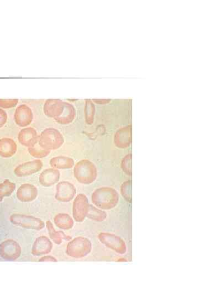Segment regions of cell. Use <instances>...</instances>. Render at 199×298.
Wrapping results in <instances>:
<instances>
[{
    "mask_svg": "<svg viewBox=\"0 0 199 298\" xmlns=\"http://www.w3.org/2000/svg\"><path fill=\"white\" fill-rule=\"evenodd\" d=\"M50 165L56 169H69L75 165L74 160L67 157H57L50 160Z\"/></svg>",
    "mask_w": 199,
    "mask_h": 298,
    "instance_id": "obj_20",
    "label": "cell"
},
{
    "mask_svg": "<svg viewBox=\"0 0 199 298\" xmlns=\"http://www.w3.org/2000/svg\"><path fill=\"white\" fill-rule=\"evenodd\" d=\"M8 120V115L6 112L0 109V128H2L7 123Z\"/></svg>",
    "mask_w": 199,
    "mask_h": 298,
    "instance_id": "obj_30",
    "label": "cell"
},
{
    "mask_svg": "<svg viewBox=\"0 0 199 298\" xmlns=\"http://www.w3.org/2000/svg\"><path fill=\"white\" fill-rule=\"evenodd\" d=\"M107 212L94 206L89 205L88 211H87L86 217L89 219L97 222L104 221L107 218Z\"/></svg>",
    "mask_w": 199,
    "mask_h": 298,
    "instance_id": "obj_22",
    "label": "cell"
},
{
    "mask_svg": "<svg viewBox=\"0 0 199 298\" xmlns=\"http://www.w3.org/2000/svg\"><path fill=\"white\" fill-rule=\"evenodd\" d=\"M38 144L47 151H55L61 147L64 142L63 135L54 128L44 130L39 136Z\"/></svg>",
    "mask_w": 199,
    "mask_h": 298,
    "instance_id": "obj_4",
    "label": "cell"
},
{
    "mask_svg": "<svg viewBox=\"0 0 199 298\" xmlns=\"http://www.w3.org/2000/svg\"><path fill=\"white\" fill-rule=\"evenodd\" d=\"M10 222L20 227L34 230H41L45 227L43 220L33 216L21 214H14L10 217Z\"/></svg>",
    "mask_w": 199,
    "mask_h": 298,
    "instance_id": "obj_5",
    "label": "cell"
},
{
    "mask_svg": "<svg viewBox=\"0 0 199 298\" xmlns=\"http://www.w3.org/2000/svg\"><path fill=\"white\" fill-rule=\"evenodd\" d=\"M43 166L42 161L39 159L34 160L17 166L14 173L16 176L19 177L30 176L40 171Z\"/></svg>",
    "mask_w": 199,
    "mask_h": 298,
    "instance_id": "obj_10",
    "label": "cell"
},
{
    "mask_svg": "<svg viewBox=\"0 0 199 298\" xmlns=\"http://www.w3.org/2000/svg\"><path fill=\"white\" fill-rule=\"evenodd\" d=\"M22 254L20 244L13 239H8L0 243V256L5 260L14 261Z\"/></svg>",
    "mask_w": 199,
    "mask_h": 298,
    "instance_id": "obj_7",
    "label": "cell"
},
{
    "mask_svg": "<svg viewBox=\"0 0 199 298\" xmlns=\"http://www.w3.org/2000/svg\"><path fill=\"white\" fill-rule=\"evenodd\" d=\"M53 249V243L49 238L45 236L37 237L34 242L31 253L34 256H40L49 254Z\"/></svg>",
    "mask_w": 199,
    "mask_h": 298,
    "instance_id": "obj_13",
    "label": "cell"
},
{
    "mask_svg": "<svg viewBox=\"0 0 199 298\" xmlns=\"http://www.w3.org/2000/svg\"><path fill=\"white\" fill-rule=\"evenodd\" d=\"M98 238L104 245L121 255L127 252L126 244L121 237L109 232H101L98 235Z\"/></svg>",
    "mask_w": 199,
    "mask_h": 298,
    "instance_id": "obj_6",
    "label": "cell"
},
{
    "mask_svg": "<svg viewBox=\"0 0 199 298\" xmlns=\"http://www.w3.org/2000/svg\"><path fill=\"white\" fill-rule=\"evenodd\" d=\"M16 123L21 127H26L30 125L33 121L32 110L26 105H22L17 107L15 113Z\"/></svg>",
    "mask_w": 199,
    "mask_h": 298,
    "instance_id": "obj_12",
    "label": "cell"
},
{
    "mask_svg": "<svg viewBox=\"0 0 199 298\" xmlns=\"http://www.w3.org/2000/svg\"><path fill=\"white\" fill-rule=\"evenodd\" d=\"M16 187V184L9 180H5L2 183H0V202H2L4 198L13 194Z\"/></svg>",
    "mask_w": 199,
    "mask_h": 298,
    "instance_id": "obj_24",
    "label": "cell"
},
{
    "mask_svg": "<svg viewBox=\"0 0 199 298\" xmlns=\"http://www.w3.org/2000/svg\"><path fill=\"white\" fill-rule=\"evenodd\" d=\"M95 108L90 100H86L85 102V121L87 124L91 125L94 120Z\"/></svg>",
    "mask_w": 199,
    "mask_h": 298,
    "instance_id": "obj_26",
    "label": "cell"
},
{
    "mask_svg": "<svg viewBox=\"0 0 199 298\" xmlns=\"http://www.w3.org/2000/svg\"><path fill=\"white\" fill-rule=\"evenodd\" d=\"M88 199L84 194L76 196L73 204V216L76 222H83L86 217L89 206Z\"/></svg>",
    "mask_w": 199,
    "mask_h": 298,
    "instance_id": "obj_8",
    "label": "cell"
},
{
    "mask_svg": "<svg viewBox=\"0 0 199 298\" xmlns=\"http://www.w3.org/2000/svg\"><path fill=\"white\" fill-rule=\"evenodd\" d=\"M39 262H57L58 260L52 256H44L39 259Z\"/></svg>",
    "mask_w": 199,
    "mask_h": 298,
    "instance_id": "obj_31",
    "label": "cell"
},
{
    "mask_svg": "<svg viewBox=\"0 0 199 298\" xmlns=\"http://www.w3.org/2000/svg\"><path fill=\"white\" fill-rule=\"evenodd\" d=\"M92 204L102 210H110L118 205L119 194L116 189L108 187L96 189L91 195Z\"/></svg>",
    "mask_w": 199,
    "mask_h": 298,
    "instance_id": "obj_1",
    "label": "cell"
},
{
    "mask_svg": "<svg viewBox=\"0 0 199 298\" xmlns=\"http://www.w3.org/2000/svg\"><path fill=\"white\" fill-rule=\"evenodd\" d=\"M54 223L58 228L66 230L71 229L74 225L73 218L66 213L58 214L54 218Z\"/></svg>",
    "mask_w": 199,
    "mask_h": 298,
    "instance_id": "obj_21",
    "label": "cell"
},
{
    "mask_svg": "<svg viewBox=\"0 0 199 298\" xmlns=\"http://www.w3.org/2000/svg\"><path fill=\"white\" fill-rule=\"evenodd\" d=\"M91 241L85 237H77L70 240L67 245L66 254L69 257L81 259L86 257L91 252Z\"/></svg>",
    "mask_w": 199,
    "mask_h": 298,
    "instance_id": "obj_3",
    "label": "cell"
},
{
    "mask_svg": "<svg viewBox=\"0 0 199 298\" xmlns=\"http://www.w3.org/2000/svg\"><path fill=\"white\" fill-rule=\"evenodd\" d=\"M60 172L55 168H49L41 173L39 177V182L41 185L49 187L55 185L60 181Z\"/></svg>",
    "mask_w": 199,
    "mask_h": 298,
    "instance_id": "obj_16",
    "label": "cell"
},
{
    "mask_svg": "<svg viewBox=\"0 0 199 298\" xmlns=\"http://www.w3.org/2000/svg\"><path fill=\"white\" fill-rule=\"evenodd\" d=\"M17 150L16 142L11 138L0 139V156L4 158L13 157Z\"/></svg>",
    "mask_w": 199,
    "mask_h": 298,
    "instance_id": "obj_18",
    "label": "cell"
},
{
    "mask_svg": "<svg viewBox=\"0 0 199 298\" xmlns=\"http://www.w3.org/2000/svg\"><path fill=\"white\" fill-rule=\"evenodd\" d=\"M132 138V128L128 126L117 131L114 136V143L116 146L124 149L131 145Z\"/></svg>",
    "mask_w": 199,
    "mask_h": 298,
    "instance_id": "obj_11",
    "label": "cell"
},
{
    "mask_svg": "<svg viewBox=\"0 0 199 298\" xmlns=\"http://www.w3.org/2000/svg\"><path fill=\"white\" fill-rule=\"evenodd\" d=\"M75 117L74 107L70 104L64 103L62 110L58 117L55 119L56 121L61 124H68L72 123Z\"/></svg>",
    "mask_w": 199,
    "mask_h": 298,
    "instance_id": "obj_17",
    "label": "cell"
},
{
    "mask_svg": "<svg viewBox=\"0 0 199 298\" xmlns=\"http://www.w3.org/2000/svg\"><path fill=\"white\" fill-rule=\"evenodd\" d=\"M62 101L60 100L51 99L46 100L44 106L45 115L51 118H54L56 113Z\"/></svg>",
    "mask_w": 199,
    "mask_h": 298,
    "instance_id": "obj_23",
    "label": "cell"
},
{
    "mask_svg": "<svg viewBox=\"0 0 199 298\" xmlns=\"http://www.w3.org/2000/svg\"><path fill=\"white\" fill-rule=\"evenodd\" d=\"M132 155L131 154H128L124 158L122 159L121 167V169L125 174L131 176L132 175Z\"/></svg>",
    "mask_w": 199,
    "mask_h": 298,
    "instance_id": "obj_28",
    "label": "cell"
},
{
    "mask_svg": "<svg viewBox=\"0 0 199 298\" xmlns=\"http://www.w3.org/2000/svg\"><path fill=\"white\" fill-rule=\"evenodd\" d=\"M38 138L36 130L31 127L22 129L18 135V139L21 144L28 147L36 144Z\"/></svg>",
    "mask_w": 199,
    "mask_h": 298,
    "instance_id": "obj_15",
    "label": "cell"
},
{
    "mask_svg": "<svg viewBox=\"0 0 199 298\" xmlns=\"http://www.w3.org/2000/svg\"><path fill=\"white\" fill-rule=\"evenodd\" d=\"M45 225L51 240L57 245H60L63 240L70 241L72 239V237L65 234L64 232L56 230L50 220H47Z\"/></svg>",
    "mask_w": 199,
    "mask_h": 298,
    "instance_id": "obj_19",
    "label": "cell"
},
{
    "mask_svg": "<svg viewBox=\"0 0 199 298\" xmlns=\"http://www.w3.org/2000/svg\"><path fill=\"white\" fill-rule=\"evenodd\" d=\"M18 102L17 99H0V107L5 109L13 108Z\"/></svg>",
    "mask_w": 199,
    "mask_h": 298,
    "instance_id": "obj_29",
    "label": "cell"
},
{
    "mask_svg": "<svg viewBox=\"0 0 199 298\" xmlns=\"http://www.w3.org/2000/svg\"><path fill=\"white\" fill-rule=\"evenodd\" d=\"M28 151L31 156L37 159H42L46 157L49 156L51 153V151L46 150V149L40 146L38 142L36 144L28 147Z\"/></svg>",
    "mask_w": 199,
    "mask_h": 298,
    "instance_id": "obj_25",
    "label": "cell"
},
{
    "mask_svg": "<svg viewBox=\"0 0 199 298\" xmlns=\"http://www.w3.org/2000/svg\"><path fill=\"white\" fill-rule=\"evenodd\" d=\"M132 181L124 182L121 186V193L123 197L129 204L132 201Z\"/></svg>",
    "mask_w": 199,
    "mask_h": 298,
    "instance_id": "obj_27",
    "label": "cell"
},
{
    "mask_svg": "<svg viewBox=\"0 0 199 298\" xmlns=\"http://www.w3.org/2000/svg\"><path fill=\"white\" fill-rule=\"evenodd\" d=\"M38 189L36 186L30 183H24L17 190V199L23 203L31 202L37 197Z\"/></svg>",
    "mask_w": 199,
    "mask_h": 298,
    "instance_id": "obj_14",
    "label": "cell"
},
{
    "mask_svg": "<svg viewBox=\"0 0 199 298\" xmlns=\"http://www.w3.org/2000/svg\"><path fill=\"white\" fill-rule=\"evenodd\" d=\"M74 175L79 183L90 184L96 180V166L89 160H80L74 166Z\"/></svg>",
    "mask_w": 199,
    "mask_h": 298,
    "instance_id": "obj_2",
    "label": "cell"
},
{
    "mask_svg": "<svg viewBox=\"0 0 199 298\" xmlns=\"http://www.w3.org/2000/svg\"><path fill=\"white\" fill-rule=\"evenodd\" d=\"M76 192L77 189L73 184L62 181L57 184L55 198L60 202H69L74 199Z\"/></svg>",
    "mask_w": 199,
    "mask_h": 298,
    "instance_id": "obj_9",
    "label": "cell"
},
{
    "mask_svg": "<svg viewBox=\"0 0 199 298\" xmlns=\"http://www.w3.org/2000/svg\"><path fill=\"white\" fill-rule=\"evenodd\" d=\"M93 102H95L98 104H107L109 102L110 100H93Z\"/></svg>",
    "mask_w": 199,
    "mask_h": 298,
    "instance_id": "obj_32",
    "label": "cell"
}]
</instances>
